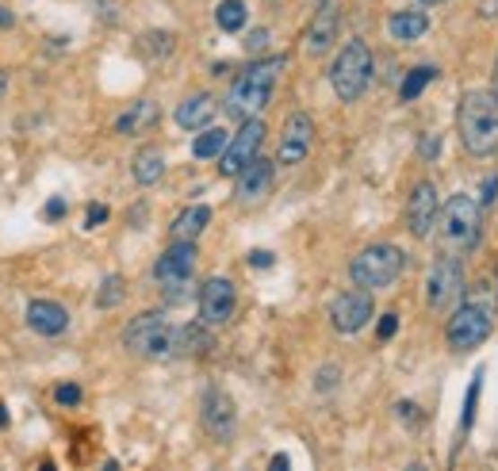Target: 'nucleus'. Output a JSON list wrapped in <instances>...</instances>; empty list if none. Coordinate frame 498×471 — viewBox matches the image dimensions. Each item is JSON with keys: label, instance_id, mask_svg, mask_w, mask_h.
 <instances>
[{"label": "nucleus", "instance_id": "f257e3e1", "mask_svg": "<svg viewBox=\"0 0 498 471\" xmlns=\"http://www.w3.org/2000/svg\"><path fill=\"white\" fill-rule=\"evenodd\" d=\"M460 142L472 157L498 153V92L494 89H467L457 108Z\"/></svg>", "mask_w": 498, "mask_h": 471}, {"label": "nucleus", "instance_id": "f03ea898", "mask_svg": "<svg viewBox=\"0 0 498 471\" xmlns=\"http://www.w3.org/2000/svg\"><path fill=\"white\" fill-rule=\"evenodd\" d=\"M280 69H284V58H258V62H249L234 77L231 92H226V104H223L226 116L238 119V123L261 119V111L268 108V100H273Z\"/></svg>", "mask_w": 498, "mask_h": 471}, {"label": "nucleus", "instance_id": "7ed1b4c3", "mask_svg": "<svg viewBox=\"0 0 498 471\" xmlns=\"http://www.w3.org/2000/svg\"><path fill=\"white\" fill-rule=\"evenodd\" d=\"M437 231H441V246L452 257H464L479 246L483 238V211L472 196H452L445 207L437 211Z\"/></svg>", "mask_w": 498, "mask_h": 471}, {"label": "nucleus", "instance_id": "20e7f679", "mask_svg": "<svg viewBox=\"0 0 498 471\" xmlns=\"http://www.w3.org/2000/svg\"><path fill=\"white\" fill-rule=\"evenodd\" d=\"M123 345L142 361H169V356H177V326L162 310H146L127 322Z\"/></svg>", "mask_w": 498, "mask_h": 471}, {"label": "nucleus", "instance_id": "39448f33", "mask_svg": "<svg viewBox=\"0 0 498 471\" xmlns=\"http://www.w3.org/2000/svg\"><path fill=\"white\" fill-rule=\"evenodd\" d=\"M330 84L341 104H353V100H361L368 92V84H372V50H368L364 39H349L337 50V58L330 65Z\"/></svg>", "mask_w": 498, "mask_h": 471}, {"label": "nucleus", "instance_id": "423d86ee", "mask_svg": "<svg viewBox=\"0 0 498 471\" xmlns=\"http://www.w3.org/2000/svg\"><path fill=\"white\" fill-rule=\"evenodd\" d=\"M403 265H406L403 249L391 246V241H376V246H368V249H361L357 257H353L349 276H353L357 288L380 292V288H391V283L403 276Z\"/></svg>", "mask_w": 498, "mask_h": 471}, {"label": "nucleus", "instance_id": "0eeeda50", "mask_svg": "<svg viewBox=\"0 0 498 471\" xmlns=\"http://www.w3.org/2000/svg\"><path fill=\"white\" fill-rule=\"evenodd\" d=\"M491 307H487V299H467V303H460L457 310H452V318H449V349L452 353H472L476 345H483V341L491 337Z\"/></svg>", "mask_w": 498, "mask_h": 471}, {"label": "nucleus", "instance_id": "6e6552de", "mask_svg": "<svg viewBox=\"0 0 498 471\" xmlns=\"http://www.w3.org/2000/svg\"><path fill=\"white\" fill-rule=\"evenodd\" d=\"M425 303H430V310H437V314H445V310L464 303V265H460V257L441 253L430 265V276H425Z\"/></svg>", "mask_w": 498, "mask_h": 471}, {"label": "nucleus", "instance_id": "1a4fd4ad", "mask_svg": "<svg viewBox=\"0 0 498 471\" xmlns=\"http://www.w3.org/2000/svg\"><path fill=\"white\" fill-rule=\"evenodd\" d=\"M261 142H265V123L261 119H246V123L238 126V135L226 142V150L219 157V173L223 177H238L246 165L258 161Z\"/></svg>", "mask_w": 498, "mask_h": 471}, {"label": "nucleus", "instance_id": "9d476101", "mask_svg": "<svg viewBox=\"0 0 498 471\" xmlns=\"http://www.w3.org/2000/svg\"><path fill=\"white\" fill-rule=\"evenodd\" d=\"M196 273V241H177V246H169L158 265H153V280L162 283L169 295H180V288L192 280Z\"/></svg>", "mask_w": 498, "mask_h": 471}, {"label": "nucleus", "instance_id": "9b49d317", "mask_svg": "<svg viewBox=\"0 0 498 471\" xmlns=\"http://www.w3.org/2000/svg\"><path fill=\"white\" fill-rule=\"evenodd\" d=\"M372 314H376V303H372V295H368L364 288L341 292L330 303V322H334L337 334H361L364 326L372 322Z\"/></svg>", "mask_w": 498, "mask_h": 471}, {"label": "nucleus", "instance_id": "f8f14e48", "mask_svg": "<svg viewBox=\"0 0 498 471\" xmlns=\"http://www.w3.org/2000/svg\"><path fill=\"white\" fill-rule=\"evenodd\" d=\"M234 307H238V292L226 276H211L204 288H199V318H204L207 326L231 322Z\"/></svg>", "mask_w": 498, "mask_h": 471}, {"label": "nucleus", "instance_id": "ddd939ff", "mask_svg": "<svg viewBox=\"0 0 498 471\" xmlns=\"http://www.w3.org/2000/svg\"><path fill=\"white\" fill-rule=\"evenodd\" d=\"M204 430L211 440H231L234 430H238V406H234V398L219 391V388H211L204 395Z\"/></svg>", "mask_w": 498, "mask_h": 471}, {"label": "nucleus", "instance_id": "4468645a", "mask_svg": "<svg viewBox=\"0 0 498 471\" xmlns=\"http://www.w3.org/2000/svg\"><path fill=\"white\" fill-rule=\"evenodd\" d=\"M437 188L430 180H418L415 184V192H410L406 199V226H410V234L415 238H430L433 234V226H437Z\"/></svg>", "mask_w": 498, "mask_h": 471}, {"label": "nucleus", "instance_id": "2eb2a0df", "mask_svg": "<svg viewBox=\"0 0 498 471\" xmlns=\"http://www.w3.org/2000/svg\"><path fill=\"white\" fill-rule=\"evenodd\" d=\"M310 146H315V123H310L307 111H295L280 135V165H299L310 153Z\"/></svg>", "mask_w": 498, "mask_h": 471}, {"label": "nucleus", "instance_id": "dca6fc26", "mask_svg": "<svg viewBox=\"0 0 498 471\" xmlns=\"http://www.w3.org/2000/svg\"><path fill=\"white\" fill-rule=\"evenodd\" d=\"M27 326L42 337H58L69 326V310L62 303H54V299H31L27 303Z\"/></svg>", "mask_w": 498, "mask_h": 471}, {"label": "nucleus", "instance_id": "f3484780", "mask_svg": "<svg viewBox=\"0 0 498 471\" xmlns=\"http://www.w3.org/2000/svg\"><path fill=\"white\" fill-rule=\"evenodd\" d=\"M334 35H337V4L334 0H322L315 20H310V27H307V42H303L307 54H326Z\"/></svg>", "mask_w": 498, "mask_h": 471}, {"label": "nucleus", "instance_id": "a211bd4d", "mask_svg": "<svg viewBox=\"0 0 498 471\" xmlns=\"http://www.w3.org/2000/svg\"><path fill=\"white\" fill-rule=\"evenodd\" d=\"M268 188H273V161H265V157H258V161L246 165L238 173V199H241V204L261 199Z\"/></svg>", "mask_w": 498, "mask_h": 471}, {"label": "nucleus", "instance_id": "6ab92c4d", "mask_svg": "<svg viewBox=\"0 0 498 471\" xmlns=\"http://www.w3.org/2000/svg\"><path fill=\"white\" fill-rule=\"evenodd\" d=\"M425 31H430V16L422 8H403L388 16V35L395 42H418Z\"/></svg>", "mask_w": 498, "mask_h": 471}, {"label": "nucleus", "instance_id": "aec40b11", "mask_svg": "<svg viewBox=\"0 0 498 471\" xmlns=\"http://www.w3.org/2000/svg\"><path fill=\"white\" fill-rule=\"evenodd\" d=\"M215 108L219 104H215L211 92H196L177 108V126H184V131H204V126L211 123V116H215Z\"/></svg>", "mask_w": 498, "mask_h": 471}, {"label": "nucleus", "instance_id": "412c9836", "mask_svg": "<svg viewBox=\"0 0 498 471\" xmlns=\"http://www.w3.org/2000/svg\"><path fill=\"white\" fill-rule=\"evenodd\" d=\"M207 222H211V207L207 204H196V207H184L180 215L173 219L169 234H173V241H196L199 234L207 231Z\"/></svg>", "mask_w": 498, "mask_h": 471}, {"label": "nucleus", "instance_id": "4be33fe9", "mask_svg": "<svg viewBox=\"0 0 498 471\" xmlns=\"http://www.w3.org/2000/svg\"><path fill=\"white\" fill-rule=\"evenodd\" d=\"M211 345H215V337H211L204 318L177 326V356H204V353H211Z\"/></svg>", "mask_w": 498, "mask_h": 471}, {"label": "nucleus", "instance_id": "5701e85b", "mask_svg": "<svg viewBox=\"0 0 498 471\" xmlns=\"http://www.w3.org/2000/svg\"><path fill=\"white\" fill-rule=\"evenodd\" d=\"M153 123H158V104H153V100H138L135 108H127L116 119V131L119 135H142V131H150Z\"/></svg>", "mask_w": 498, "mask_h": 471}, {"label": "nucleus", "instance_id": "b1692460", "mask_svg": "<svg viewBox=\"0 0 498 471\" xmlns=\"http://www.w3.org/2000/svg\"><path fill=\"white\" fill-rule=\"evenodd\" d=\"M165 177V153L162 150H142L135 153V180L142 184V188H150V184H158Z\"/></svg>", "mask_w": 498, "mask_h": 471}, {"label": "nucleus", "instance_id": "393cba45", "mask_svg": "<svg viewBox=\"0 0 498 471\" xmlns=\"http://www.w3.org/2000/svg\"><path fill=\"white\" fill-rule=\"evenodd\" d=\"M226 131L223 126H211V131H204L196 138V146H192V153L199 157V161H211V157H223V150H226Z\"/></svg>", "mask_w": 498, "mask_h": 471}, {"label": "nucleus", "instance_id": "a878e982", "mask_svg": "<svg viewBox=\"0 0 498 471\" xmlns=\"http://www.w3.org/2000/svg\"><path fill=\"white\" fill-rule=\"evenodd\" d=\"M215 23L223 27V31H241L246 27V4L241 0H219V8H215Z\"/></svg>", "mask_w": 498, "mask_h": 471}, {"label": "nucleus", "instance_id": "bb28decb", "mask_svg": "<svg viewBox=\"0 0 498 471\" xmlns=\"http://www.w3.org/2000/svg\"><path fill=\"white\" fill-rule=\"evenodd\" d=\"M437 77V69L433 65H418V69H410V74L403 77V89H398V96L403 100H418L422 96V89L430 84Z\"/></svg>", "mask_w": 498, "mask_h": 471}, {"label": "nucleus", "instance_id": "cd10ccee", "mask_svg": "<svg viewBox=\"0 0 498 471\" xmlns=\"http://www.w3.org/2000/svg\"><path fill=\"white\" fill-rule=\"evenodd\" d=\"M123 276H104V283H100V292H96V307L100 310H111V307H119L123 303Z\"/></svg>", "mask_w": 498, "mask_h": 471}, {"label": "nucleus", "instance_id": "c85d7f7f", "mask_svg": "<svg viewBox=\"0 0 498 471\" xmlns=\"http://www.w3.org/2000/svg\"><path fill=\"white\" fill-rule=\"evenodd\" d=\"M479 391H483V372L472 376V383H467V395H464V418H460V433L472 430L476 422V403H479Z\"/></svg>", "mask_w": 498, "mask_h": 471}, {"label": "nucleus", "instance_id": "c756f323", "mask_svg": "<svg viewBox=\"0 0 498 471\" xmlns=\"http://www.w3.org/2000/svg\"><path fill=\"white\" fill-rule=\"evenodd\" d=\"M138 47H142V54H146V58L158 62V58H165V54L173 50V35H165V31H150L146 39L138 42Z\"/></svg>", "mask_w": 498, "mask_h": 471}, {"label": "nucleus", "instance_id": "7c9ffc66", "mask_svg": "<svg viewBox=\"0 0 498 471\" xmlns=\"http://www.w3.org/2000/svg\"><path fill=\"white\" fill-rule=\"evenodd\" d=\"M54 398H58V406H77L81 403V388H77V383H58V388H54Z\"/></svg>", "mask_w": 498, "mask_h": 471}, {"label": "nucleus", "instance_id": "2f4dec72", "mask_svg": "<svg viewBox=\"0 0 498 471\" xmlns=\"http://www.w3.org/2000/svg\"><path fill=\"white\" fill-rule=\"evenodd\" d=\"M395 330H398V318H395V314H383L380 326H376V337H380V341H391Z\"/></svg>", "mask_w": 498, "mask_h": 471}, {"label": "nucleus", "instance_id": "473e14b6", "mask_svg": "<svg viewBox=\"0 0 498 471\" xmlns=\"http://www.w3.org/2000/svg\"><path fill=\"white\" fill-rule=\"evenodd\" d=\"M62 215H66V199H58V196H54L50 204L42 207V219H47V222H58Z\"/></svg>", "mask_w": 498, "mask_h": 471}, {"label": "nucleus", "instance_id": "72a5a7b5", "mask_svg": "<svg viewBox=\"0 0 498 471\" xmlns=\"http://www.w3.org/2000/svg\"><path fill=\"white\" fill-rule=\"evenodd\" d=\"M108 219V207L104 204H89V215H84V226H100Z\"/></svg>", "mask_w": 498, "mask_h": 471}, {"label": "nucleus", "instance_id": "f704fd0d", "mask_svg": "<svg viewBox=\"0 0 498 471\" xmlns=\"http://www.w3.org/2000/svg\"><path fill=\"white\" fill-rule=\"evenodd\" d=\"M273 261H276V257L265 253V249H253V253H249V265H253V268H273Z\"/></svg>", "mask_w": 498, "mask_h": 471}, {"label": "nucleus", "instance_id": "c9c22d12", "mask_svg": "<svg viewBox=\"0 0 498 471\" xmlns=\"http://www.w3.org/2000/svg\"><path fill=\"white\" fill-rule=\"evenodd\" d=\"M479 16L483 20H498V0H479Z\"/></svg>", "mask_w": 498, "mask_h": 471}, {"label": "nucleus", "instance_id": "e433bc0d", "mask_svg": "<svg viewBox=\"0 0 498 471\" xmlns=\"http://www.w3.org/2000/svg\"><path fill=\"white\" fill-rule=\"evenodd\" d=\"M337 383V364H326V372L319 376V388H334Z\"/></svg>", "mask_w": 498, "mask_h": 471}, {"label": "nucleus", "instance_id": "4c0bfd02", "mask_svg": "<svg viewBox=\"0 0 498 471\" xmlns=\"http://www.w3.org/2000/svg\"><path fill=\"white\" fill-rule=\"evenodd\" d=\"M268 471H292V464H288V456H284V452H276L273 460H268Z\"/></svg>", "mask_w": 498, "mask_h": 471}, {"label": "nucleus", "instance_id": "58836bf2", "mask_svg": "<svg viewBox=\"0 0 498 471\" xmlns=\"http://www.w3.org/2000/svg\"><path fill=\"white\" fill-rule=\"evenodd\" d=\"M265 42H268V31H261V27H258V35H249V42H246V47H249V50H261Z\"/></svg>", "mask_w": 498, "mask_h": 471}, {"label": "nucleus", "instance_id": "ea45409f", "mask_svg": "<svg viewBox=\"0 0 498 471\" xmlns=\"http://www.w3.org/2000/svg\"><path fill=\"white\" fill-rule=\"evenodd\" d=\"M422 150H425L422 157H430V161H433V157H437V150H441V142H437V138H425V146H422Z\"/></svg>", "mask_w": 498, "mask_h": 471}, {"label": "nucleus", "instance_id": "a19ab883", "mask_svg": "<svg viewBox=\"0 0 498 471\" xmlns=\"http://www.w3.org/2000/svg\"><path fill=\"white\" fill-rule=\"evenodd\" d=\"M494 192H498V180H487V188H483V204H491Z\"/></svg>", "mask_w": 498, "mask_h": 471}, {"label": "nucleus", "instance_id": "79ce46f5", "mask_svg": "<svg viewBox=\"0 0 498 471\" xmlns=\"http://www.w3.org/2000/svg\"><path fill=\"white\" fill-rule=\"evenodd\" d=\"M0 27H12V12L0 8Z\"/></svg>", "mask_w": 498, "mask_h": 471}, {"label": "nucleus", "instance_id": "37998d69", "mask_svg": "<svg viewBox=\"0 0 498 471\" xmlns=\"http://www.w3.org/2000/svg\"><path fill=\"white\" fill-rule=\"evenodd\" d=\"M4 425H8V410L0 406V430H4Z\"/></svg>", "mask_w": 498, "mask_h": 471}, {"label": "nucleus", "instance_id": "c03bdc74", "mask_svg": "<svg viewBox=\"0 0 498 471\" xmlns=\"http://www.w3.org/2000/svg\"><path fill=\"white\" fill-rule=\"evenodd\" d=\"M39 471H58V467H54L50 460H42V464H39Z\"/></svg>", "mask_w": 498, "mask_h": 471}, {"label": "nucleus", "instance_id": "a18cd8bd", "mask_svg": "<svg viewBox=\"0 0 498 471\" xmlns=\"http://www.w3.org/2000/svg\"><path fill=\"white\" fill-rule=\"evenodd\" d=\"M104 471H119V464H116V460H108V464H104Z\"/></svg>", "mask_w": 498, "mask_h": 471}, {"label": "nucleus", "instance_id": "49530a36", "mask_svg": "<svg viewBox=\"0 0 498 471\" xmlns=\"http://www.w3.org/2000/svg\"><path fill=\"white\" fill-rule=\"evenodd\" d=\"M4 89H8V81H4V74H0V96H4Z\"/></svg>", "mask_w": 498, "mask_h": 471}, {"label": "nucleus", "instance_id": "de8ad7c7", "mask_svg": "<svg viewBox=\"0 0 498 471\" xmlns=\"http://www.w3.org/2000/svg\"><path fill=\"white\" fill-rule=\"evenodd\" d=\"M422 4H445V0H422Z\"/></svg>", "mask_w": 498, "mask_h": 471}, {"label": "nucleus", "instance_id": "09e8293b", "mask_svg": "<svg viewBox=\"0 0 498 471\" xmlns=\"http://www.w3.org/2000/svg\"><path fill=\"white\" fill-rule=\"evenodd\" d=\"M494 92H498V65H494Z\"/></svg>", "mask_w": 498, "mask_h": 471}]
</instances>
